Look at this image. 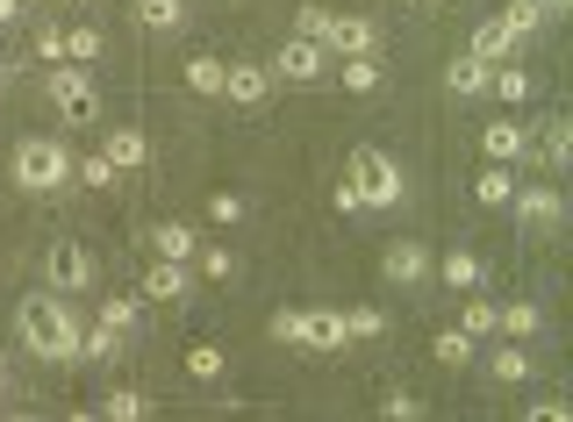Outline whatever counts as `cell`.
I'll return each instance as SVG.
<instances>
[{
  "instance_id": "obj_15",
  "label": "cell",
  "mask_w": 573,
  "mask_h": 422,
  "mask_svg": "<svg viewBox=\"0 0 573 422\" xmlns=\"http://www.w3.org/2000/svg\"><path fill=\"white\" fill-rule=\"evenodd\" d=\"M151 251L179 265V258H194V229H187V222H158V229H151Z\"/></svg>"
},
{
  "instance_id": "obj_6",
  "label": "cell",
  "mask_w": 573,
  "mask_h": 422,
  "mask_svg": "<svg viewBox=\"0 0 573 422\" xmlns=\"http://www.w3.org/2000/svg\"><path fill=\"white\" fill-rule=\"evenodd\" d=\"M323 65H331V51L315 44V36H295L287 51H279V79H295V86H309V79H323Z\"/></svg>"
},
{
  "instance_id": "obj_7",
  "label": "cell",
  "mask_w": 573,
  "mask_h": 422,
  "mask_svg": "<svg viewBox=\"0 0 573 422\" xmlns=\"http://www.w3.org/2000/svg\"><path fill=\"white\" fill-rule=\"evenodd\" d=\"M301 351H345V315L337 308H309L301 315Z\"/></svg>"
},
{
  "instance_id": "obj_38",
  "label": "cell",
  "mask_w": 573,
  "mask_h": 422,
  "mask_svg": "<svg viewBox=\"0 0 573 422\" xmlns=\"http://www.w3.org/2000/svg\"><path fill=\"white\" fill-rule=\"evenodd\" d=\"M209 215H215V222H237L244 201H237V194H209Z\"/></svg>"
},
{
  "instance_id": "obj_20",
  "label": "cell",
  "mask_w": 573,
  "mask_h": 422,
  "mask_svg": "<svg viewBox=\"0 0 573 422\" xmlns=\"http://www.w3.org/2000/svg\"><path fill=\"white\" fill-rule=\"evenodd\" d=\"M495 330H509V337H538V330H545V308L516 301V308H502V322H495Z\"/></svg>"
},
{
  "instance_id": "obj_35",
  "label": "cell",
  "mask_w": 573,
  "mask_h": 422,
  "mask_svg": "<svg viewBox=\"0 0 573 422\" xmlns=\"http://www.w3.org/2000/svg\"><path fill=\"white\" fill-rule=\"evenodd\" d=\"M273 337L279 344H301V308H279V315H273Z\"/></svg>"
},
{
  "instance_id": "obj_39",
  "label": "cell",
  "mask_w": 573,
  "mask_h": 422,
  "mask_svg": "<svg viewBox=\"0 0 573 422\" xmlns=\"http://www.w3.org/2000/svg\"><path fill=\"white\" fill-rule=\"evenodd\" d=\"M201 272H209V280H229V272H237V258H229V251H209V258H201Z\"/></svg>"
},
{
  "instance_id": "obj_44",
  "label": "cell",
  "mask_w": 573,
  "mask_h": 422,
  "mask_svg": "<svg viewBox=\"0 0 573 422\" xmlns=\"http://www.w3.org/2000/svg\"><path fill=\"white\" fill-rule=\"evenodd\" d=\"M0 394H8V380H0Z\"/></svg>"
},
{
  "instance_id": "obj_10",
  "label": "cell",
  "mask_w": 573,
  "mask_h": 422,
  "mask_svg": "<svg viewBox=\"0 0 573 422\" xmlns=\"http://www.w3.org/2000/svg\"><path fill=\"white\" fill-rule=\"evenodd\" d=\"M187 287H194V280H187V272L173 265V258H158V265L144 272V301H179Z\"/></svg>"
},
{
  "instance_id": "obj_25",
  "label": "cell",
  "mask_w": 573,
  "mask_h": 422,
  "mask_svg": "<svg viewBox=\"0 0 573 422\" xmlns=\"http://www.w3.org/2000/svg\"><path fill=\"white\" fill-rule=\"evenodd\" d=\"M495 380H509V387H516V380H531V351H516V344H509V351H495Z\"/></svg>"
},
{
  "instance_id": "obj_42",
  "label": "cell",
  "mask_w": 573,
  "mask_h": 422,
  "mask_svg": "<svg viewBox=\"0 0 573 422\" xmlns=\"http://www.w3.org/2000/svg\"><path fill=\"white\" fill-rule=\"evenodd\" d=\"M15 15H22V0H0V29H8Z\"/></svg>"
},
{
  "instance_id": "obj_28",
  "label": "cell",
  "mask_w": 573,
  "mask_h": 422,
  "mask_svg": "<svg viewBox=\"0 0 573 422\" xmlns=\"http://www.w3.org/2000/svg\"><path fill=\"white\" fill-rule=\"evenodd\" d=\"M495 322H502V308H495V301H466V322H459V330H466V337H487Z\"/></svg>"
},
{
  "instance_id": "obj_5",
  "label": "cell",
  "mask_w": 573,
  "mask_h": 422,
  "mask_svg": "<svg viewBox=\"0 0 573 422\" xmlns=\"http://www.w3.org/2000/svg\"><path fill=\"white\" fill-rule=\"evenodd\" d=\"M323 51H337V58H373V22L331 15V22H323Z\"/></svg>"
},
{
  "instance_id": "obj_19",
  "label": "cell",
  "mask_w": 573,
  "mask_h": 422,
  "mask_svg": "<svg viewBox=\"0 0 573 422\" xmlns=\"http://www.w3.org/2000/svg\"><path fill=\"white\" fill-rule=\"evenodd\" d=\"M473 194H481L487 208H509V194H516V179H509V165H487L481 179H473Z\"/></svg>"
},
{
  "instance_id": "obj_32",
  "label": "cell",
  "mask_w": 573,
  "mask_h": 422,
  "mask_svg": "<svg viewBox=\"0 0 573 422\" xmlns=\"http://www.w3.org/2000/svg\"><path fill=\"white\" fill-rule=\"evenodd\" d=\"M144 408H151L144 394H108V401H101V415H115V422H137Z\"/></svg>"
},
{
  "instance_id": "obj_2",
  "label": "cell",
  "mask_w": 573,
  "mask_h": 422,
  "mask_svg": "<svg viewBox=\"0 0 573 422\" xmlns=\"http://www.w3.org/2000/svg\"><path fill=\"white\" fill-rule=\"evenodd\" d=\"M15 179L29 186V194H51V186H65V179H72V158L58 151L51 136H29V144L15 151Z\"/></svg>"
},
{
  "instance_id": "obj_11",
  "label": "cell",
  "mask_w": 573,
  "mask_h": 422,
  "mask_svg": "<svg viewBox=\"0 0 573 422\" xmlns=\"http://www.w3.org/2000/svg\"><path fill=\"white\" fill-rule=\"evenodd\" d=\"M509 201H516L523 222H538V229H552V222H559V194H552V186H523V194H509Z\"/></svg>"
},
{
  "instance_id": "obj_16",
  "label": "cell",
  "mask_w": 573,
  "mask_h": 422,
  "mask_svg": "<svg viewBox=\"0 0 573 422\" xmlns=\"http://www.w3.org/2000/svg\"><path fill=\"white\" fill-rule=\"evenodd\" d=\"M509 44H516V36L502 29V15H495V22H481V29H473V58H481V65H495V58H509Z\"/></svg>"
},
{
  "instance_id": "obj_8",
  "label": "cell",
  "mask_w": 573,
  "mask_h": 422,
  "mask_svg": "<svg viewBox=\"0 0 573 422\" xmlns=\"http://www.w3.org/2000/svg\"><path fill=\"white\" fill-rule=\"evenodd\" d=\"M87 280H94V258L79 244H51V287L72 294V287H87Z\"/></svg>"
},
{
  "instance_id": "obj_27",
  "label": "cell",
  "mask_w": 573,
  "mask_h": 422,
  "mask_svg": "<svg viewBox=\"0 0 573 422\" xmlns=\"http://www.w3.org/2000/svg\"><path fill=\"white\" fill-rule=\"evenodd\" d=\"M345 86L351 94H373V86H381V65H373V58H345Z\"/></svg>"
},
{
  "instance_id": "obj_43",
  "label": "cell",
  "mask_w": 573,
  "mask_h": 422,
  "mask_svg": "<svg viewBox=\"0 0 573 422\" xmlns=\"http://www.w3.org/2000/svg\"><path fill=\"white\" fill-rule=\"evenodd\" d=\"M0 86H8V65H0Z\"/></svg>"
},
{
  "instance_id": "obj_12",
  "label": "cell",
  "mask_w": 573,
  "mask_h": 422,
  "mask_svg": "<svg viewBox=\"0 0 573 422\" xmlns=\"http://www.w3.org/2000/svg\"><path fill=\"white\" fill-rule=\"evenodd\" d=\"M531 151V136H523V122H487V158L495 165H509V158Z\"/></svg>"
},
{
  "instance_id": "obj_18",
  "label": "cell",
  "mask_w": 573,
  "mask_h": 422,
  "mask_svg": "<svg viewBox=\"0 0 573 422\" xmlns=\"http://www.w3.org/2000/svg\"><path fill=\"white\" fill-rule=\"evenodd\" d=\"M108 165H115V172H129V165H144V136L137 129H115V136H108Z\"/></svg>"
},
{
  "instance_id": "obj_40",
  "label": "cell",
  "mask_w": 573,
  "mask_h": 422,
  "mask_svg": "<svg viewBox=\"0 0 573 422\" xmlns=\"http://www.w3.org/2000/svg\"><path fill=\"white\" fill-rule=\"evenodd\" d=\"M36 58H65V36H58V29H36Z\"/></svg>"
},
{
  "instance_id": "obj_17",
  "label": "cell",
  "mask_w": 573,
  "mask_h": 422,
  "mask_svg": "<svg viewBox=\"0 0 573 422\" xmlns=\"http://www.w3.org/2000/svg\"><path fill=\"white\" fill-rule=\"evenodd\" d=\"M487 72H495V65H481V58H452V72H445V86H452V94H481V86H487Z\"/></svg>"
},
{
  "instance_id": "obj_4",
  "label": "cell",
  "mask_w": 573,
  "mask_h": 422,
  "mask_svg": "<svg viewBox=\"0 0 573 422\" xmlns=\"http://www.w3.org/2000/svg\"><path fill=\"white\" fill-rule=\"evenodd\" d=\"M51 101H58V122H94V115H101V94H94L87 65L51 72Z\"/></svg>"
},
{
  "instance_id": "obj_24",
  "label": "cell",
  "mask_w": 573,
  "mask_h": 422,
  "mask_svg": "<svg viewBox=\"0 0 573 422\" xmlns=\"http://www.w3.org/2000/svg\"><path fill=\"white\" fill-rule=\"evenodd\" d=\"M345 337H387V315H381V308H351V315H345Z\"/></svg>"
},
{
  "instance_id": "obj_29",
  "label": "cell",
  "mask_w": 573,
  "mask_h": 422,
  "mask_svg": "<svg viewBox=\"0 0 573 422\" xmlns=\"http://www.w3.org/2000/svg\"><path fill=\"white\" fill-rule=\"evenodd\" d=\"M431 351L445 358V365H466V358H473V337H466V330H445V337H437Z\"/></svg>"
},
{
  "instance_id": "obj_31",
  "label": "cell",
  "mask_w": 573,
  "mask_h": 422,
  "mask_svg": "<svg viewBox=\"0 0 573 422\" xmlns=\"http://www.w3.org/2000/svg\"><path fill=\"white\" fill-rule=\"evenodd\" d=\"M187 372H194V380H215V372H223V351H215V344H194V351H187Z\"/></svg>"
},
{
  "instance_id": "obj_41",
  "label": "cell",
  "mask_w": 573,
  "mask_h": 422,
  "mask_svg": "<svg viewBox=\"0 0 573 422\" xmlns=\"http://www.w3.org/2000/svg\"><path fill=\"white\" fill-rule=\"evenodd\" d=\"M566 8H573V0H538V15H545V22H552V15H566Z\"/></svg>"
},
{
  "instance_id": "obj_13",
  "label": "cell",
  "mask_w": 573,
  "mask_h": 422,
  "mask_svg": "<svg viewBox=\"0 0 573 422\" xmlns=\"http://www.w3.org/2000/svg\"><path fill=\"white\" fill-rule=\"evenodd\" d=\"M423 272H431V251H423V244H387V280L409 287V280H423Z\"/></svg>"
},
{
  "instance_id": "obj_33",
  "label": "cell",
  "mask_w": 573,
  "mask_h": 422,
  "mask_svg": "<svg viewBox=\"0 0 573 422\" xmlns=\"http://www.w3.org/2000/svg\"><path fill=\"white\" fill-rule=\"evenodd\" d=\"M101 322L115 330V337H122V330H137V301H122V294H115V301L101 308Z\"/></svg>"
},
{
  "instance_id": "obj_14",
  "label": "cell",
  "mask_w": 573,
  "mask_h": 422,
  "mask_svg": "<svg viewBox=\"0 0 573 422\" xmlns=\"http://www.w3.org/2000/svg\"><path fill=\"white\" fill-rule=\"evenodd\" d=\"M129 15H137L144 29L165 36V29H179V22H187V8H179V0H129Z\"/></svg>"
},
{
  "instance_id": "obj_3",
  "label": "cell",
  "mask_w": 573,
  "mask_h": 422,
  "mask_svg": "<svg viewBox=\"0 0 573 422\" xmlns=\"http://www.w3.org/2000/svg\"><path fill=\"white\" fill-rule=\"evenodd\" d=\"M345 179L359 186L365 208H395L401 201V172H395V158H381V151H351V172H345Z\"/></svg>"
},
{
  "instance_id": "obj_26",
  "label": "cell",
  "mask_w": 573,
  "mask_h": 422,
  "mask_svg": "<svg viewBox=\"0 0 573 422\" xmlns=\"http://www.w3.org/2000/svg\"><path fill=\"white\" fill-rule=\"evenodd\" d=\"M502 29H509V36H531V29H545L538 0H516V8H509V15H502Z\"/></svg>"
},
{
  "instance_id": "obj_30",
  "label": "cell",
  "mask_w": 573,
  "mask_h": 422,
  "mask_svg": "<svg viewBox=\"0 0 573 422\" xmlns=\"http://www.w3.org/2000/svg\"><path fill=\"white\" fill-rule=\"evenodd\" d=\"M65 58H72V65H94V58H101V36H94V29H72L65 36Z\"/></svg>"
},
{
  "instance_id": "obj_36",
  "label": "cell",
  "mask_w": 573,
  "mask_h": 422,
  "mask_svg": "<svg viewBox=\"0 0 573 422\" xmlns=\"http://www.w3.org/2000/svg\"><path fill=\"white\" fill-rule=\"evenodd\" d=\"M381 415H395V422H416V415H423V401H409V394H387V401H381Z\"/></svg>"
},
{
  "instance_id": "obj_9",
  "label": "cell",
  "mask_w": 573,
  "mask_h": 422,
  "mask_svg": "<svg viewBox=\"0 0 573 422\" xmlns=\"http://www.w3.org/2000/svg\"><path fill=\"white\" fill-rule=\"evenodd\" d=\"M223 94H229V101H244V108H259L265 94H273V72H265V65H229L223 72Z\"/></svg>"
},
{
  "instance_id": "obj_34",
  "label": "cell",
  "mask_w": 573,
  "mask_h": 422,
  "mask_svg": "<svg viewBox=\"0 0 573 422\" xmlns=\"http://www.w3.org/2000/svg\"><path fill=\"white\" fill-rule=\"evenodd\" d=\"M566 144H573L566 122H552V129H545V165H566Z\"/></svg>"
},
{
  "instance_id": "obj_22",
  "label": "cell",
  "mask_w": 573,
  "mask_h": 422,
  "mask_svg": "<svg viewBox=\"0 0 573 422\" xmlns=\"http://www.w3.org/2000/svg\"><path fill=\"white\" fill-rule=\"evenodd\" d=\"M437 272H445V287H481V258H473V251H445Z\"/></svg>"
},
{
  "instance_id": "obj_21",
  "label": "cell",
  "mask_w": 573,
  "mask_h": 422,
  "mask_svg": "<svg viewBox=\"0 0 573 422\" xmlns=\"http://www.w3.org/2000/svg\"><path fill=\"white\" fill-rule=\"evenodd\" d=\"M487 86H495V94H502L509 108H516V101H531V72H523V65H502V72H487Z\"/></svg>"
},
{
  "instance_id": "obj_23",
  "label": "cell",
  "mask_w": 573,
  "mask_h": 422,
  "mask_svg": "<svg viewBox=\"0 0 573 422\" xmlns=\"http://www.w3.org/2000/svg\"><path fill=\"white\" fill-rule=\"evenodd\" d=\"M223 58H187V86H194V94H223Z\"/></svg>"
},
{
  "instance_id": "obj_37",
  "label": "cell",
  "mask_w": 573,
  "mask_h": 422,
  "mask_svg": "<svg viewBox=\"0 0 573 422\" xmlns=\"http://www.w3.org/2000/svg\"><path fill=\"white\" fill-rule=\"evenodd\" d=\"M72 172H79L87 186H115V165H108V158H87V165H72Z\"/></svg>"
},
{
  "instance_id": "obj_1",
  "label": "cell",
  "mask_w": 573,
  "mask_h": 422,
  "mask_svg": "<svg viewBox=\"0 0 573 422\" xmlns=\"http://www.w3.org/2000/svg\"><path fill=\"white\" fill-rule=\"evenodd\" d=\"M22 344H29L36 358H79V322L65 315L58 294H29V301H22Z\"/></svg>"
}]
</instances>
